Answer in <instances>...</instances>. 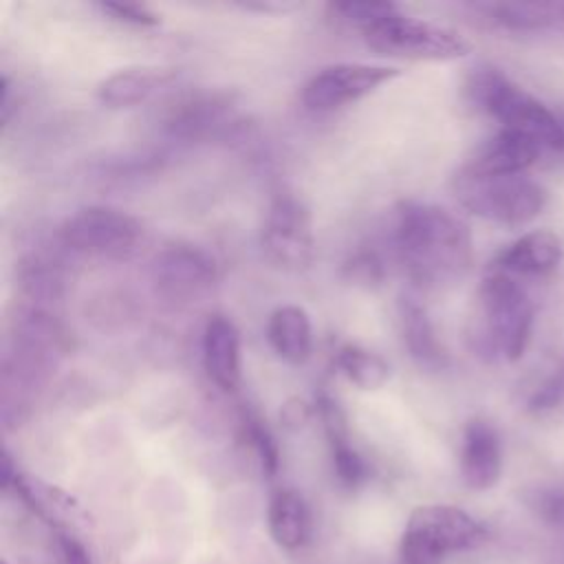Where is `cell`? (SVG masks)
<instances>
[{
	"label": "cell",
	"instance_id": "obj_6",
	"mask_svg": "<svg viewBox=\"0 0 564 564\" xmlns=\"http://www.w3.org/2000/svg\"><path fill=\"white\" fill-rule=\"evenodd\" d=\"M485 540L482 524L452 505L416 507L401 535V564H441L449 553L467 551Z\"/></svg>",
	"mask_w": 564,
	"mask_h": 564
},
{
	"label": "cell",
	"instance_id": "obj_28",
	"mask_svg": "<svg viewBox=\"0 0 564 564\" xmlns=\"http://www.w3.org/2000/svg\"><path fill=\"white\" fill-rule=\"evenodd\" d=\"M527 505L546 527L564 529V491L562 489H551V487L533 489L527 496Z\"/></svg>",
	"mask_w": 564,
	"mask_h": 564
},
{
	"label": "cell",
	"instance_id": "obj_34",
	"mask_svg": "<svg viewBox=\"0 0 564 564\" xmlns=\"http://www.w3.org/2000/svg\"><path fill=\"white\" fill-rule=\"evenodd\" d=\"M562 20H564V4H562Z\"/></svg>",
	"mask_w": 564,
	"mask_h": 564
},
{
	"label": "cell",
	"instance_id": "obj_29",
	"mask_svg": "<svg viewBox=\"0 0 564 564\" xmlns=\"http://www.w3.org/2000/svg\"><path fill=\"white\" fill-rule=\"evenodd\" d=\"M99 9L110 15L117 22L123 24H132V26H154L159 24V15L145 7V4H137V2H101Z\"/></svg>",
	"mask_w": 564,
	"mask_h": 564
},
{
	"label": "cell",
	"instance_id": "obj_5",
	"mask_svg": "<svg viewBox=\"0 0 564 564\" xmlns=\"http://www.w3.org/2000/svg\"><path fill=\"white\" fill-rule=\"evenodd\" d=\"M452 189L463 209L505 227L531 223L549 198L546 189L524 174H476L465 167L454 176Z\"/></svg>",
	"mask_w": 564,
	"mask_h": 564
},
{
	"label": "cell",
	"instance_id": "obj_4",
	"mask_svg": "<svg viewBox=\"0 0 564 564\" xmlns=\"http://www.w3.org/2000/svg\"><path fill=\"white\" fill-rule=\"evenodd\" d=\"M476 350L489 359L516 364L529 348L535 308L527 289L507 273L489 271L476 295Z\"/></svg>",
	"mask_w": 564,
	"mask_h": 564
},
{
	"label": "cell",
	"instance_id": "obj_21",
	"mask_svg": "<svg viewBox=\"0 0 564 564\" xmlns=\"http://www.w3.org/2000/svg\"><path fill=\"white\" fill-rule=\"evenodd\" d=\"M267 520L273 542L286 551H297L311 540V509L295 489H278L271 496Z\"/></svg>",
	"mask_w": 564,
	"mask_h": 564
},
{
	"label": "cell",
	"instance_id": "obj_12",
	"mask_svg": "<svg viewBox=\"0 0 564 564\" xmlns=\"http://www.w3.org/2000/svg\"><path fill=\"white\" fill-rule=\"evenodd\" d=\"M2 487L13 489L20 496V500L37 518L55 527L57 533L59 531L73 533V529L88 524V513L70 494L35 476L18 471V467H13L9 452H4V460H2Z\"/></svg>",
	"mask_w": 564,
	"mask_h": 564
},
{
	"label": "cell",
	"instance_id": "obj_3",
	"mask_svg": "<svg viewBox=\"0 0 564 564\" xmlns=\"http://www.w3.org/2000/svg\"><path fill=\"white\" fill-rule=\"evenodd\" d=\"M465 97L471 108L498 121L500 128L531 137L544 150L562 152L564 132L560 117L498 66H474L465 82Z\"/></svg>",
	"mask_w": 564,
	"mask_h": 564
},
{
	"label": "cell",
	"instance_id": "obj_26",
	"mask_svg": "<svg viewBox=\"0 0 564 564\" xmlns=\"http://www.w3.org/2000/svg\"><path fill=\"white\" fill-rule=\"evenodd\" d=\"M328 13L350 26H357L359 31H366L368 26L381 22L383 18L392 15L399 11L397 4L392 2H330Z\"/></svg>",
	"mask_w": 564,
	"mask_h": 564
},
{
	"label": "cell",
	"instance_id": "obj_22",
	"mask_svg": "<svg viewBox=\"0 0 564 564\" xmlns=\"http://www.w3.org/2000/svg\"><path fill=\"white\" fill-rule=\"evenodd\" d=\"M234 123V108L227 99L209 95L196 97L174 110L170 132L183 139H205L220 134Z\"/></svg>",
	"mask_w": 564,
	"mask_h": 564
},
{
	"label": "cell",
	"instance_id": "obj_25",
	"mask_svg": "<svg viewBox=\"0 0 564 564\" xmlns=\"http://www.w3.org/2000/svg\"><path fill=\"white\" fill-rule=\"evenodd\" d=\"M242 434L258 458L260 471L267 478H273L280 467V449H278V443H275V436L271 434V430L264 425V421L258 414L247 412V414H242Z\"/></svg>",
	"mask_w": 564,
	"mask_h": 564
},
{
	"label": "cell",
	"instance_id": "obj_8",
	"mask_svg": "<svg viewBox=\"0 0 564 564\" xmlns=\"http://www.w3.org/2000/svg\"><path fill=\"white\" fill-rule=\"evenodd\" d=\"M143 225L128 212L90 205L70 214L59 227V242L73 253L97 260H126L137 253Z\"/></svg>",
	"mask_w": 564,
	"mask_h": 564
},
{
	"label": "cell",
	"instance_id": "obj_1",
	"mask_svg": "<svg viewBox=\"0 0 564 564\" xmlns=\"http://www.w3.org/2000/svg\"><path fill=\"white\" fill-rule=\"evenodd\" d=\"M392 245L405 275L423 289H441L460 280L474 258L469 227L436 203H401L394 216Z\"/></svg>",
	"mask_w": 564,
	"mask_h": 564
},
{
	"label": "cell",
	"instance_id": "obj_9",
	"mask_svg": "<svg viewBox=\"0 0 564 564\" xmlns=\"http://www.w3.org/2000/svg\"><path fill=\"white\" fill-rule=\"evenodd\" d=\"M399 75V68L381 64L341 62L319 68L302 86L300 99L306 110L330 112L364 99Z\"/></svg>",
	"mask_w": 564,
	"mask_h": 564
},
{
	"label": "cell",
	"instance_id": "obj_10",
	"mask_svg": "<svg viewBox=\"0 0 564 564\" xmlns=\"http://www.w3.org/2000/svg\"><path fill=\"white\" fill-rule=\"evenodd\" d=\"M264 256L284 271H302L313 262L315 236L308 207L291 196H278L262 227Z\"/></svg>",
	"mask_w": 564,
	"mask_h": 564
},
{
	"label": "cell",
	"instance_id": "obj_15",
	"mask_svg": "<svg viewBox=\"0 0 564 564\" xmlns=\"http://www.w3.org/2000/svg\"><path fill=\"white\" fill-rule=\"evenodd\" d=\"M203 368L209 381L223 390L234 392L240 386V333L225 315H214L203 330Z\"/></svg>",
	"mask_w": 564,
	"mask_h": 564
},
{
	"label": "cell",
	"instance_id": "obj_2",
	"mask_svg": "<svg viewBox=\"0 0 564 564\" xmlns=\"http://www.w3.org/2000/svg\"><path fill=\"white\" fill-rule=\"evenodd\" d=\"M68 348L62 322L48 306L26 304L13 322L2 357L0 403L4 427L20 425Z\"/></svg>",
	"mask_w": 564,
	"mask_h": 564
},
{
	"label": "cell",
	"instance_id": "obj_17",
	"mask_svg": "<svg viewBox=\"0 0 564 564\" xmlns=\"http://www.w3.org/2000/svg\"><path fill=\"white\" fill-rule=\"evenodd\" d=\"M317 414L324 425L328 447H330V460H333V471L339 480L341 487L346 489H357L368 480V465L364 456L350 445L348 438V427H346V416L335 399L328 394L317 397Z\"/></svg>",
	"mask_w": 564,
	"mask_h": 564
},
{
	"label": "cell",
	"instance_id": "obj_7",
	"mask_svg": "<svg viewBox=\"0 0 564 564\" xmlns=\"http://www.w3.org/2000/svg\"><path fill=\"white\" fill-rule=\"evenodd\" d=\"M364 42L379 55L412 62H452L471 51V42L456 29L401 13L361 31Z\"/></svg>",
	"mask_w": 564,
	"mask_h": 564
},
{
	"label": "cell",
	"instance_id": "obj_18",
	"mask_svg": "<svg viewBox=\"0 0 564 564\" xmlns=\"http://www.w3.org/2000/svg\"><path fill=\"white\" fill-rule=\"evenodd\" d=\"M267 339L282 361L291 366L306 364L313 352V326L308 313L297 304L278 306L269 315Z\"/></svg>",
	"mask_w": 564,
	"mask_h": 564
},
{
	"label": "cell",
	"instance_id": "obj_11",
	"mask_svg": "<svg viewBox=\"0 0 564 564\" xmlns=\"http://www.w3.org/2000/svg\"><path fill=\"white\" fill-rule=\"evenodd\" d=\"M150 275L161 297L183 304L203 297L218 278L216 258L192 242H172L163 247L152 264Z\"/></svg>",
	"mask_w": 564,
	"mask_h": 564
},
{
	"label": "cell",
	"instance_id": "obj_16",
	"mask_svg": "<svg viewBox=\"0 0 564 564\" xmlns=\"http://www.w3.org/2000/svg\"><path fill=\"white\" fill-rule=\"evenodd\" d=\"M542 152L544 148L531 137L500 128L476 150L465 170L476 174H524Z\"/></svg>",
	"mask_w": 564,
	"mask_h": 564
},
{
	"label": "cell",
	"instance_id": "obj_32",
	"mask_svg": "<svg viewBox=\"0 0 564 564\" xmlns=\"http://www.w3.org/2000/svg\"><path fill=\"white\" fill-rule=\"evenodd\" d=\"M282 416H284L286 423H300V421H304L308 416V408L304 403H289L284 408Z\"/></svg>",
	"mask_w": 564,
	"mask_h": 564
},
{
	"label": "cell",
	"instance_id": "obj_23",
	"mask_svg": "<svg viewBox=\"0 0 564 564\" xmlns=\"http://www.w3.org/2000/svg\"><path fill=\"white\" fill-rule=\"evenodd\" d=\"M489 22L507 31H540L562 15V4L549 2H487L478 4Z\"/></svg>",
	"mask_w": 564,
	"mask_h": 564
},
{
	"label": "cell",
	"instance_id": "obj_33",
	"mask_svg": "<svg viewBox=\"0 0 564 564\" xmlns=\"http://www.w3.org/2000/svg\"><path fill=\"white\" fill-rule=\"evenodd\" d=\"M560 117V123H562V132H564V112L562 115H557ZM562 152H564V148H562Z\"/></svg>",
	"mask_w": 564,
	"mask_h": 564
},
{
	"label": "cell",
	"instance_id": "obj_30",
	"mask_svg": "<svg viewBox=\"0 0 564 564\" xmlns=\"http://www.w3.org/2000/svg\"><path fill=\"white\" fill-rule=\"evenodd\" d=\"M346 273L352 282L359 284H375L383 275V264L372 251H359L352 256V260L346 264Z\"/></svg>",
	"mask_w": 564,
	"mask_h": 564
},
{
	"label": "cell",
	"instance_id": "obj_27",
	"mask_svg": "<svg viewBox=\"0 0 564 564\" xmlns=\"http://www.w3.org/2000/svg\"><path fill=\"white\" fill-rule=\"evenodd\" d=\"M564 401V359L555 361L542 381L531 390L527 399V410L531 414H544L555 410Z\"/></svg>",
	"mask_w": 564,
	"mask_h": 564
},
{
	"label": "cell",
	"instance_id": "obj_20",
	"mask_svg": "<svg viewBox=\"0 0 564 564\" xmlns=\"http://www.w3.org/2000/svg\"><path fill=\"white\" fill-rule=\"evenodd\" d=\"M174 77V70L159 66L121 68L108 75L97 86V99L106 108H130L145 101L152 93L165 86Z\"/></svg>",
	"mask_w": 564,
	"mask_h": 564
},
{
	"label": "cell",
	"instance_id": "obj_14",
	"mask_svg": "<svg viewBox=\"0 0 564 564\" xmlns=\"http://www.w3.org/2000/svg\"><path fill=\"white\" fill-rule=\"evenodd\" d=\"M562 240L549 229H533L513 240L491 262V271L507 275H549L562 262Z\"/></svg>",
	"mask_w": 564,
	"mask_h": 564
},
{
	"label": "cell",
	"instance_id": "obj_19",
	"mask_svg": "<svg viewBox=\"0 0 564 564\" xmlns=\"http://www.w3.org/2000/svg\"><path fill=\"white\" fill-rule=\"evenodd\" d=\"M399 328L410 357L425 370H441L447 364V355L436 337L434 324L421 302L410 295L399 300Z\"/></svg>",
	"mask_w": 564,
	"mask_h": 564
},
{
	"label": "cell",
	"instance_id": "obj_24",
	"mask_svg": "<svg viewBox=\"0 0 564 564\" xmlns=\"http://www.w3.org/2000/svg\"><path fill=\"white\" fill-rule=\"evenodd\" d=\"M335 364L339 372L361 390H379L390 377L388 361L357 344L341 346L335 355Z\"/></svg>",
	"mask_w": 564,
	"mask_h": 564
},
{
	"label": "cell",
	"instance_id": "obj_31",
	"mask_svg": "<svg viewBox=\"0 0 564 564\" xmlns=\"http://www.w3.org/2000/svg\"><path fill=\"white\" fill-rule=\"evenodd\" d=\"M57 551H59V564H93L88 549L75 533H57Z\"/></svg>",
	"mask_w": 564,
	"mask_h": 564
},
{
	"label": "cell",
	"instance_id": "obj_13",
	"mask_svg": "<svg viewBox=\"0 0 564 564\" xmlns=\"http://www.w3.org/2000/svg\"><path fill=\"white\" fill-rule=\"evenodd\" d=\"M502 474V441L487 419H471L463 430L460 476L474 491L491 489Z\"/></svg>",
	"mask_w": 564,
	"mask_h": 564
}]
</instances>
